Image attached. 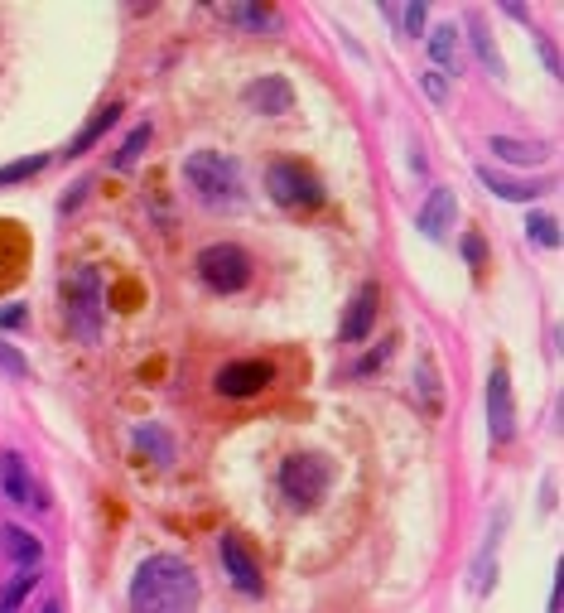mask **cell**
Listing matches in <instances>:
<instances>
[{"instance_id":"obj_13","label":"cell","mask_w":564,"mask_h":613,"mask_svg":"<svg viewBox=\"0 0 564 613\" xmlns=\"http://www.w3.org/2000/svg\"><path fill=\"white\" fill-rule=\"evenodd\" d=\"M0 488H5V498L15 502V507H34L39 493H34V478H29L25 459L20 454H0Z\"/></svg>"},{"instance_id":"obj_16","label":"cell","mask_w":564,"mask_h":613,"mask_svg":"<svg viewBox=\"0 0 564 613\" xmlns=\"http://www.w3.org/2000/svg\"><path fill=\"white\" fill-rule=\"evenodd\" d=\"M492 150H497V160H507V165H540V160H545L540 145H531V140H511V136H492Z\"/></svg>"},{"instance_id":"obj_1","label":"cell","mask_w":564,"mask_h":613,"mask_svg":"<svg viewBox=\"0 0 564 613\" xmlns=\"http://www.w3.org/2000/svg\"><path fill=\"white\" fill-rule=\"evenodd\" d=\"M198 604V575L179 556H150L140 560L131 580V609L135 613H193Z\"/></svg>"},{"instance_id":"obj_7","label":"cell","mask_w":564,"mask_h":613,"mask_svg":"<svg viewBox=\"0 0 564 613\" xmlns=\"http://www.w3.org/2000/svg\"><path fill=\"white\" fill-rule=\"evenodd\" d=\"M487 430L497 445H507L516 435V401H511L507 367H492V377H487Z\"/></svg>"},{"instance_id":"obj_2","label":"cell","mask_w":564,"mask_h":613,"mask_svg":"<svg viewBox=\"0 0 564 613\" xmlns=\"http://www.w3.org/2000/svg\"><path fill=\"white\" fill-rule=\"evenodd\" d=\"M184 179L208 208H237L242 203V169L217 150H193L184 160Z\"/></svg>"},{"instance_id":"obj_26","label":"cell","mask_w":564,"mask_h":613,"mask_svg":"<svg viewBox=\"0 0 564 613\" xmlns=\"http://www.w3.org/2000/svg\"><path fill=\"white\" fill-rule=\"evenodd\" d=\"M0 372L10 377V382H25L29 377V358L20 348H10V343H0Z\"/></svg>"},{"instance_id":"obj_8","label":"cell","mask_w":564,"mask_h":613,"mask_svg":"<svg viewBox=\"0 0 564 613\" xmlns=\"http://www.w3.org/2000/svg\"><path fill=\"white\" fill-rule=\"evenodd\" d=\"M275 382V367L266 358H246V363H227L217 372V391L222 396H232V401H246V396H256V391H266Z\"/></svg>"},{"instance_id":"obj_20","label":"cell","mask_w":564,"mask_h":613,"mask_svg":"<svg viewBox=\"0 0 564 613\" xmlns=\"http://www.w3.org/2000/svg\"><path fill=\"white\" fill-rule=\"evenodd\" d=\"M468 34H473V49H478V58H483V68L492 73V78H502V54L492 49V34H487L483 20H473L468 25Z\"/></svg>"},{"instance_id":"obj_31","label":"cell","mask_w":564,"mask_h":613,"mask_svg":"<svg viewBox=\"0 0 564 613\" xmlns=\"http://www.w3.org/2000/svg\"><path fill=\"white\" fill-rule=\"evenodd\" d=\"M425 92H430L434 102H444V97H449V83H444L439 73H425Z\"/></svg>"},{"instance_id":"obj_33","label":"cell","mask_w":564,"mask_h":613,"mask_svg":"<svg viewBox=\"0 0 564 613\" xmlns=\"http://www.w3.org/2000/svg\"><path fill=\"white\" fill-rule=\"evenodd\" d=\"M44 613H63V609H58V604H44Z\"/></svg>"},{"instance_id":"obj_28","label":"cell","mask_w":564,"mask_h":613,"mask_svg":"<svg viewBox=\"0 0 564 613\" xmlns=\"http://www.w3.org/2000/svg\"><path fill=\"white\" fill-rule=\"evenodd\" d=\"M463 256H468V266H473L478 276L487 271V242L478 237V232H468V237H463Z\"/></svg>"},{"instance_id":"obj_12","label":"cell","mask_w":564,"mask_h":613,"mask_svg":"<svg viewBox=\"0 0 564 613\" xmlns=\"http://www.w3.org/2000/svg\"><path fill=\"white\" fill-rule=\"evenodd\" d=\"M458 218V203L449 189H434L430 198H425V208H420V232L430 237V242H444L449 237V227H454Z\"/></svg>"},{"instance_id":"obj_14","label":"cell","mask_w":564,"mask_h":613,"mask_svg":"<svg viewBox=\"0 0 564 613\" xmlns=\"http://www.w3.org/2000/svg\"><path fill=\"white\" fill-rule=\"evenodd\" d=\"M116 116H121V107H116V102H111V107H102V112L92 116V121H87V126L78 131V136H73L68 155H87V150H92V145H97V140H102L111 126H116Z\"/></svg>"},{"instance_id":"obj_29","label":"cell","mask_w":564,"mask_h":613,"mask_svg":"<svg viewBox=\"0 0 564 613\" xmlns=\"http://www.w3.org/2000/svg\"><path fill=\"white\" fill-rule=\"evenodd\" d=\"M391 353H396V343H381V348H376V353H367V358H362V363H357V377H367V372H376V367L386 363V358H391Z\"/></svg>"},{"instance_id":"obj_23","label":"cell","mask_w":564,"mask_h":613,"mask_svg":"<svg viewBox=\"0 0 564 613\" xmlns=\"http://www.w3.org/2000/svg\"><path fill=\"white\" fill-rule=\"evenodd\" d=\"M526 237H531L536 247H560V223L545 218V213H531V218H526Z\"/></svg>"},{"instance_id":"obj_32","label":"cell","mask_w":564,"mask_h":613,"mask_svg":"<svg viewBox=\"0 0 564 613\" xmlns=\"http://www.w3.org/2000/svg\"><path fill=\"white\" fill-rule=\"evenodd\" d=\"M536 49H540V58H545V68L560 78V58H555V49H550V39H540V34H536Z\"/></svg>"},{"instance_id":"obj_19","label":"cell","mask_w":564,"mask_h":613,"mask_svg":"<svg viewBox=\"0 0 564 613\" xmlns=\"http://www.w3.org/2000/svg\"><path fill=\"white\" fill-rule=\"evenodd\" d=\"M430 58L439 68H458V29L454 25H439L430 34Z\"/></svg>"},{"instance_id":"obj_4","label":"cell","mask_w":564,"mask_h":613,"mask_svg":"<svg viewBox=\"0 0 564 613\" xmlns=\"http://www.w3.org/2000/svg\"><path fill=\"white\" fill-rule=\"evenodd\" d=\"M198 276L217 295H237L251 280V256L242 247H232V242H213V247L198 251Z\"/></svg>"},{"instance_id":"obj_3","label":"cell","mask_w":564,"mask_h":613,"mask_svg":"<svg viewBox=\"0 0 564 613\" xmlns=\"http://www.w3.org/2000/svg\"><path fill=\"white\" fill-rule=\"evenodd\" d=\"M63 305H68V324L82 343H97L102 338V314H107V300H102V276L97 266H78L73 276L63 280Z\"/></svg>"},{"instance_id":"obj_18","label":"cell","mask_w":564,"mask_h":613,"mask_svg":"<svg viewBox=\"0 0 564 613\" xmlns=\"http://www.w3.org/2000/svg\"><path fill=\"white\" fill-rule=\"evenodd\" d=\"M135 449H140V454H150L155 464H169V459H174L169 435H164V430H155V425H140V430H135Z\"/></svg>"},{"instance_id":"obj_9","label":"cell","mask_w":564,"mask_h":613,"mask_svg":"<svg viewBox=\"0 0 564 613\" xmlns=\"http://www.w3.org/2000/svg\"><path fill=\"white\" fill-rule=\"evenodd\" d=\"M246 107L261 116H285L290 107H295V87L285 83L280 73H266V78H256V83H246Z\"/></svg>"},{"instance_id":"obj_24","label":"cell","mask_w":564,"mask_h":613,"mask_svg":"<svg viewBox=\"0 0 564 613\" xmlns=\"http://www.w3.org/2000/svg\"><path fill=\"white\" fill-rule=\"evenodd\" d=\"M34 580H39V575H34V570H25V575H15L10 585L0 589V613H15V609H20V604H25V594L34 589Z\"/></svg>"},{"instance_id":"obj_17","label":"cell","mask_w":564,"mask_h":613,"mask_svg":"<svg viewBox=\"0 0 564 613\" xmlns=\"http://www.w3.org/2000/svg\"><path fill=\"white\" fill-rule=\"evenodd\" d=\"M478 179H483L487 189L497 198H511V203H526V198L545 194V189H536V184H521V179H502V174H492V169H478Z\"/></svg>"},{"instance_id":"obj_15","label":"cell","mask_w":564,"mask_h":613,"mask_svg":"<svg viewBox=\"0 0 564 613\" xmlns=\"http://www.w3.org/2000/svg\"><path fill=\"white\" fill-rule=\"evenodd\" d=\"M0 541H5V551L20 560L25 570H34V565L44 560V546H39V541H34L25 527H5V531H0Z\"/></svg>"},{"instance_id":"obj_25","label":"cell","mask_w":564,"mask_h":613,"mask_svg":"<svg viewBox=\"0 0 564 613\" xmlns=\"http://www.w3.org/2000/svg\"><path fill=\"white\" fill-rule=\"evenodd\" d=\"M44 155H25V160H15V165L0 169V184H20V179H34V174H44Z\"/></svg>"},{"instance_id":"obj_6","label":"cell","mask_w":564,"mask_h":613,"mask_svg":"<svg viewBox=\"0 0 564 613\" xmlns=\"http://www.w3.org/2000/svg\"><path fill=\"white\" fill-rule=\"evenodd\" d=\"M328 483H333V464L319 459V454H295L280 469V488H285V498L295 507H314L328 493Z\"/></svg>"},{"instance_id":"obj_21","label":"cell","mask_w":564,"mask_h":613,"mask_svg":"<svg viewBox=\"0 0 564 613\" xmlns=\"http://www.w3.org/2000/svg\"><path fill=\"white\" fill-rule=\"evenodd\" d=\"M381 15H386V20H396L405 34H420L425 20H430V10H425V5H381Z\"/></svg>"},{"instance_id":"obj_30","label":"cell","mask_w":564,"mask_h":613,"mask_svg":"<svg viewBox=\"0 0 564 613\" xmlns=\"http://www.w3.org/2000/svg\"><path fill=\"white\" fill-rule=\"evenodd\" d=\"M25 314H29L25 305H5V309H0V329H15V324H25Z\"/></svg>"},{"instance_id":"obj_5","label":"cell","mask_w":564,"mask_h":613,"mask_svg":"<svg viewBox=\"0 0 564 613\" xmlns=\"http://www.w3.org/2000/svg\"><path fill=\"white\" fill-rule=\"evenodd\" d=\"M266 189L280 208H319L323 203V184L314 169L295 165V160H275L266 169Z\"/></svg>"},{"instance_id":"obj_10","label":"cell","mask_w":564,"mask_h":613,"mask_svg":"<svg viewBox=\"0 0 564 613\" xmlns=\"http://www.w3.org/2000/svg\"><path fill=\"white\" fill-rule=\"evenodd\" d=\"M222 565H227L232 585L242 589V594H261V589H266V580H261V565H256V556L242 546V536H222Z\"/></svg>"},{"instance_id":"obj_22","label":"cell","mask_w":564,"mask_h":613,"mask_svg":"<svg viewBox=\"0 0 564 613\" xmlns=\"http://www.w3.org/2000/svg\"><path fill=\"white\" fill-rule=\"evenodd\" d=\"M145 145H150V126H135L131 136H126V145L116 150V160H111V169H131L140 155H145Z\"/></svg>"},{"instance_id":"obj_27","label":"cell","mask_w":564,"mask_h":613,"mask_svg":"<svg viewBox=\"0 0 564 613\" xmlns=\"http://www.w3.org/2000/svg\"><path fill=\"white\" fill-rule=\"evenodd\" d=\"M227 15H232V20H242V25H256V29H266L270 20H275V10H261V5H232Z\"/></svg>"},{"instance_id":"obj_11","label":"cell","mask_w":564,"mask_h":613,"mask_svg":"<svg viewBox=\"0 0 564 613\" xmlns=\"http://www.w3.org/2000/svg\"><path fill=\"white\" fill-rule=\"evenodd\" d=\"M376 309H381V290H376V285H362V290L352 295L348 314H343V343H362V338L372 334Z\"/></svg>"}]
</instances>
